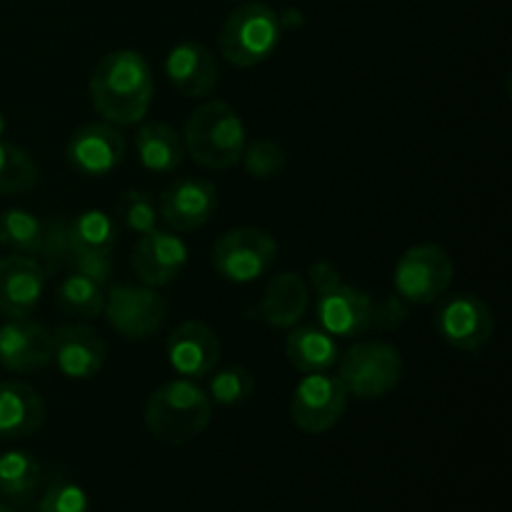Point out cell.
<instances>
[{"label": "cell", "mask_w": 512, "mask_h": 512, "mask_svg": "<svg viewBox=\"0 0 512 512\" xmlns=\"http://www.w3.org/2000/svg\"><path fill=\"white\" fill-rule=\"evenodd\" d=\"M153 93V70L138 50H113L90 75L93 108L115 128L140 123L148 115Z\"/></svg>", "instance_id": "cell-1"}, {"label": "cell", "mask_w": 512, "mask_h": 512, "mask_svg": "<svg viewBox=\"0 0 512 512\" xmlns=\"http://www.w3.org/2000/svg\"><path fill=\"white\" fill-rule=\"evenodd\" d=\"M213 418V400L190 378L160 385L145 405V428L165 445H185L200 438Z\"/></svg>", "instance_id": "cell-2"}, {"label": "cell", "mask_w": 512, "mask_h": 512, "mask_svg": "<svg viewBox=\"0 0 512 512\" xmlns=\"http://www.w3.org/2000/svg\"><path fill=\"white\" fill-rule=\"evenodd\" d=\"M248 145L238 110L223 100H208L190 113L183 130V148L208 170H228L240 163Z\"/></svg>", "instance_id": "cell-3"}, {"label": "cell", "mask_w": 512, "mask_h": 512, "mask_svg": "<svg viewBox=\"0 0 512 512\" xmlns=\"http://www.w3.org/2000/svg\"><path fill=\"white\" fill-rule=\"evenodd\" d=\"M283 33L280 15L265 3H245L220 30V53L235 68H255L275 53Z\"/></svg>", "instance_id": "cell-4"}, {"label": "cell", "mask_w": 512, "mask_h": 512, "mask_svg": "<svg viewBox=\"0 0 512 512\" xmlns=\"http://www.w3.org/2000/svg\"><path fill=\"white\" fill-rule=\"evenodd\" d=\"M403 378L400 350L388 343H355L338 358V380L358 400H380Z\"/></svg>", "instance_id": "cell-5"}, {"label": "cell", "mask_w": 512, "mask_h": 512, "mask_svg": "<svg viewBox=\"0 0 512 512\" xmlns=\"http://www.w3.org/2000/svg\"><path fill=\"white\" fill-rule=\"evenodd\" d=\"M278 260V243L260 228H233L220 235L213 245V268L228 283H255Z\"/></svg>", "instance_id": "cell-6"}, {"label": "cell", "mask_w": 512, "mask_h": 512, "mask_svg": "<svg viewBox=\"0 0 512 512\" xmlns=\"http://www.w3.org/2000/svg\"><path fill=\"white\" fill-rule=\"evenodd\" d=\"M455 278V265L445 248L423 243L408 248L395 265V293L410 305H430L448 293Z\"/></svg>", "instance_id": "cell-7"}, {"label": "cell", "mask_w": 512, "mask_h": 512, "mask_svg": "<svg viewBox=\"0 0 512 512\" xmlns=\"http://www.w3.org/2000/svg\"><path fill=\"white\" fill-rule=\"evenodd\" d=\"M103 315L110 328L125 340H148L163 328L168 305L155 293V288L110 283L105 285Z\"/></svg>", "instance_id": "cell-8"}, {"label": "cell", "mask_w": 512, "mask_h": 512, "mask_svg": "<svg viewBox=\"0 0 512 512\" xmlns=\"http://www.w3.org/2000/svg\"><path fill=\"white\" fill-rule=\"evenodd\" d=\"M348 398V390L343 388L338 375H305L290 400V418L303 433L323 435L343 420Z\"/></svg>", "instance_id": "cell-9"}, {"label": "cell", "mask_w": 512, "mask_h": 512, "mask_svg": "<svg viewBox=\"0 0 512 512\" xmlns=\"http://www.w3.org/2000/svg\"><path fill=\"white\" fill-rule=\"evenodd\" d=\"M435 330L450 348L475 353L493 340L495 315L478 295L455 293L435 310Z\"/></svg>", "instance_id": "cell-10"}, {"label": "cell", "mask_w": 512, "mask_h": 512, "mask_svg": "<svg viewBox=\"0 0 512 512\" xmlns=\"http://www.w3.org/2000/svg\"><path fill=\"white\" fill-rule=\"evenodd\" d=\"M128 153L120 128L110 123H88L70 135L65 145V163L80 178H105L113 173Z\"/></svg>", "instance_id": "cell-11"}, {"label": "cell", "mask_w": 512, "mask_h": 512, "mask_svg": "<svg viewBox=\"0 0 512 512\" xmlns=\"http://www.w3.org/2000/svg\"><path fill=\"white\" fill-rule=\"evenodd\" d=\"M218 208V188L203 178L173 180L160 195L158 215L175 233H193L213 218Z\"/></svg>", "instance_id": "cell-12"}, {"label": "cell", "mask_w": 512, "mask_h": 512, "mask_svg": "<svg viewBox=\"0 0 512 512\" xmlns=\"http://www.w3.org/2000/svg\"><path fill=\"white\" fill-rule=\"evenodd\" d=\"M188 263V245L168 230H150L140 235L133 250V273L145 288H165L183 273Z\"/></svg>", "instance_id": "cell-13"}, {"label": "cell", "mask_w": 512, "mask_h": 512, "mask_svg": "<svg viewBox=\"0 0 512 512\" xmlns=\"http://www.w3.org/2000/svg\"><path fill=\"white\" fill-rule=\"evenodd\" d=\"M53 363V333L30 318L0 325V365L13 373H33Z\"/></svg>", "instance_id": "cell-14"}, {"label": "cell", "mask_w": 512, "mask_h": 512, "mask_svg": "<svg viewBox=\"0 0 512 512\" xmlns=\"http://www.w3.org/2000/svg\"><path fill=\"white\" fill-rule=\"evenodd\" d=\"M320 328L335 338H358L373 328V298L355 285L340 283L338 288L318 295L315 303Z\"/></svg>", "instance_id": "cell-15"}, {"label": "cell", "mask_w": 512, "mask_h": 512, "mask_svg": "<svg viewBox=\"0 0 512 512\" xmlns=\"http://www.w3.org/2000/svg\"><path fill=\"white\" fill-rule=\"evenodd\" d=\"M45 290V270L28 255L0 258V315L28 318L38 308Z\"/></svg>", "instance_id": "cell-16"}, {"label": "cell", "mask_w": 512, "mask_h": 512, "mask_svg": "<svg viewBox=\"0 0 512 512\" xmlns=\"http://www.w3.org/2000/svg\"><path fill=\"white\" fill-rule=\"evenodd\" d=\"M168 363L178 375L190 380L205 378L220 363V340L205 323L188 320L168 338Z\"/></svg>", "instance_id": "cell-17"}, {"label": "cell", "mask_w": 512, "mask_h": 512, "mask_svg": "<svg viewBox=\"0 0 512 512\" xmlns=\"http://www.w3.org/2000/svg\"><path fill=\"white\" fill-rule=\"evenodd\" d=\"M165 75L180 95L200 100L218 88L220 68L215 55L203 43L185 40L175 45L165 58Z\"/></svg>", "instance_id": "cell-18"}, {"label": "cell", "mask_w": 512, "mask_h": 512, "mask_svg": "<svg viewBox=\"0 0 512 512\" xmlns=\"http://www.w3.org/2000/svg\"><path fill=\"white\" fill-rule=\"evenodd\" d=\"M105 343L88 325H60L53 333V363L70 380H90L105 363Z\"/></svg>", "instance_id": "cell-19"}, {"label": "cell", "mask_w": 512, "mask_h": 512, "mask_svg": "<svg viewBox=\"0 0 512 512\" xmlns=\"http://www.w3.org/2000/svg\"><path fill=\"white\" fill-rule=\"evenodd\" d=\"M310 305V288L298 273H280L265 288L255 318L263 320L270 328L288 330L305 318Z\"/></svg>", "instance_id": "cell-20"}, {"label": "cell", "mask_w": 512, "mask_h": 512, "mask_svg": "<svg viewBox=\"0 0 512 512\" xmlns=\"http://www.w3.org/2000/svg\"><path fill=\"white\" fill-rule=\"evenodd\" d=\"M45 420L43 398L35 388L15 380L0 383V438H30Z\"/></svg>", "instance_id": "cell-21"}, {"label": "cell", "mask_w": 512, "mask_h": 512, "mask_svg": "<svg viewBox=\"0 0 512 512\" xmlns=\"http://www.w3.org/2000/svg\"><path fill=\"white\" fill-rule=\"evenodd\" d=\"M285 358L298 373H330L338 365L340 350L323 328H293L285 338Z\"/></svg>", "instance_id": "cell-22"}, {"label": "cell", "mask_w": 512, "mask_h": 512, "mask_svg": "<svg viewBox=\"0 0 512 512\" xmlns=\"http://www.w3.org/2000/svg\"><path fill=\"white\" fill-rule=\"evenodd\" d=\"M138 160L150 173L168 175L183 165V138L165 123H145L135 135Z\"/></svg>", "instance_id": "cell-23"}, {"label": "cell", "mask_w": 512, "mask_h": 512, "mask_svg": "<svg viewBox=\"0 0 512 512\" xmlns=\"http://www.w3.org/2000/svg\"><path fill=\"white\" fill-rule=\"evenodd\" d=\"M68 240L73 250L113 253L115 243H118L115 220L103 210H83L68 223Z\"/></svg>", "instance_id": "cell-24"}, {"label": "cell", "mask_w": 512, "mask_h": 512, "mask_svg": "<svg viewBox=\"0 0 512 512\" xmlns=\"http://www.w3.org/2000/svg\"><path fill=\"white\" fill-rule=\"evenodd\" d=\"M58 305L65 315L78 320H95L103 315L105 288L80 273H70L58 288Z\"/></svg>", "instance_id": "cell-25"}, {"label": "cell", "mask_w": 512, "mask_h": 512, "mask_svg": "<svg viewBox=\"0 0 512 512\" xmlns=\"http://www.w3.org/2000/svg\"><path fill=\"white\" fill-rule=\"evenodd\" d=\"M40 180V168L20 145L0 138V195H23Z\"/></svg>", "instance_id": "cell-26"}, {"label": "cell", "mask_w": 512, "mask_h": 512, "mask_svg": "<svg viewBox=\"0 0 512 512\" xmlns=\"http://www.w3.org/2000/svg\"><path fill=\"white\" fill-rule=\"evenodd\" d=\"M0 245L20 255L40 253L43 245V223L33 213L8 208L0 213Z\"/></svg>", "instance_id": "cell-27"}, {"label": "cell", "mask_w": 512, "mask_h": 512, "mask_svg": "<svg viewBox=\"0 0 512 512\" xmlns=\"http://www.w3.org/2000/svg\"><path fill=\"white\" fill-rule=\"evenodd\" d=\"M40 480V465L33 455L23 450H10L0 455V493L8 498H25Z\"/></svg>", "instance_id": "cell-28"}, {"label": "cell", "mask_w": 512, "mask_h": 512, "mask_svg": "<svg viewBox=\"0 0 512 512\" xmlns=\"http://www.w3.org/2000/svg\"><path fill=\"white\" fill-rule=\"evenodd\" d=\"M243 163L245 173L255 180H275L283 175L285 165H288V155L280 148V143L270 138H258L253 143L245 145L243 150Z\"/></svg>", "instance_id": "cell-29"}, {"label": "cell", "mask_w": 512, "mask_h": 512, "mask_svg": "<svg viewBox=\"0 0 512 512\" xmlns=\"http://www.w3.org/2000/svg\"><path fill=\"white\" fill-rule=\"evenodd\" d=\"M255 378L240 365H230V368L218 370L210 378L208 398L215 400L218 405H240L253 395Z\"/></svg>", "instance_id": "cell-30"}, {"label": "cell", "mask_w": 512, "mask_h": 512, "mask_svg": "<svg viewBox=\"0 0 512 512\" xmlns=\"http://www.w3.org/2000/svg\"><path fill=\"white\" fill-rule=\"evenodd\" d=\"M118 218L123 225L133 233L145 235L150 230L158 228V208L153 203V195L143 193V190H128L120 195L118 200Z\"/></svg>", "instance_id": "cell-31"}, {"label": "cell", "mask_w": 512, "mask_h": 512, "mask_svg": "<svg viewBox=\"0 0 512 512\" xmlns=\"http://www.w3.org/2000/svg\"><path fill=\"white\" fill-rule=\"evenodd\" d=\"M43 255L45 275L55 273L58 268L68 265L70 255V240H68V223L63 218H53L43 223V245L40 253Z\"/></svg>", "instance_id": "cell-32"}, {"label": "cell", "mask_w": 512, "mask_h": 512, "mask_svg": "<svg viewBox=\"0 0 512 512\" xmlns=\"http://www.w3.org/2000/svg\"><path fill=\"white\" fill-rule=\"evenodd\" d=\"M88 495L80 485L55 483L45 490L40 500V512H88Z\"/></svg>", "instance_id": "cell-33"}, {"label": "cell", "mask_w": 512, "mask_h": 512, "mask_svg": "<svg viewBox=\"0 0 512 512\" xmlns=\"http://www.w3.org/2000/svg\"><path fill=\"white\" fill-rule=\"evenodd\" d=\"M68 265L73 273L85 275L98 285H110V275H113V253H88V250H73L70 248Z\"/></svg>", "instance_id": "cell-34"}, {"label": "cell", "mask_w": 512, "mask_h": 512, "mask_svg": "<svg viewBox=\"0 0 512 512\" xmlns=\"http://www.w3.org/2000/svg\"><path fill=\"white\" fill-rule=\"evenodd\" d=\"M410 303H405L398 293L383 300H373V325L378 330H395L408 320Z\"/></svg>", "instance_id": "cell-35"}, {"label": "cell", "mask_w": 512, "mask_h": 512, "mask_svg": "<svg viewBox=\"0 0 512 512\" xmlns=\"http://www.w3.org/2000/svg\"><path fill=\"white\" fill-rule=\"evenodd\" d=\"M308 280H310V285H313V290L318 295L328 293V290L338 288V285L343 283V278H340V270L333 268L330 263H325V260H318V263L310 265Z\"/></svg>", "instance_id": "cell-36"}, {"label": "cell", "mask_w": 512, "mask_h": 512, "mask_svg": "<svg viewBox=\"0 0 512 512\" xmlns=\"http://www.w3.org/2000/svg\"><path fill=\"white\" fill-rule=\"evenodd\" d=\"M5 128H8V123H5V115H3V110H0V138L5 135Z\"/></svg>", "instance_id": "cell-37"}, {"label": "cell", "mask_w": 512, "mask_h": 512, "mask_svg": "<svg viewBox=\"0 0 512 512\" xmlns=\"http://www.w3.org/2000/svg\"><path fill=\"white\" fill-rule=\"evenodd\" d=\"M0 512H13L10 508H5V505H0Z\"/></svg>", "instance_id": "cell-38"}]
</instances>
